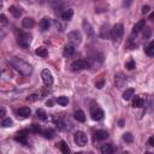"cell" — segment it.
<instances>
[{
  "label": "cell",
  "instance_id": "obj_1",
  "mask_svg": "<svg viewBox=\"0 0 154 154\" xmlns=\"http://www.w3.org/2000/svg\"><path fill=\"white\" fill-rule=\"evenodd\" d=\"M10 64L21 72L23 76H30L33 73V68L30 64H28L27 62L22 60L21 58H17V57H12L10 59Z\"/></svg>",
  "mask_w": 154,
  "mask_h": 154
},
{
  "label": "cell",
  "instance_id": "obj_2",
  "mask_svg": "<svg viewBox=\"0 0 154 154\" xmlns=\"http://www.w3.org/2000/svg\"><path fill=\"white\" fill-rule=\"evenodd\" d=\"M123 34H124V27L122 23L113 25V28L111 29V37L113 38L114 42H119L123 37Z\"/></svg>",
  "mask_w": 154,
  "mask_h": 154
},
{
  "label": "cell",
  "instance_id": "obj_3",
  "mask_svg": "<svg viewBox=\"0 0 154 154\" xmlns=\"http://www.w3.org/2000/svg\"><path fill=\"white\" fill-rule=\"evenodd\" d=\"M68 37H69V41L72 44V46H76V45H80L81 41H82V35L78 30H73V31H70L68 34Z\"/></svg>",
  "mask_w": 154,
  "mask_h": 154
},
{
  "label": "cell",
  "instance_id": "obj_4",
  "mask_svg": "<svg viewBox=\"0 0 154 154\" xmlns=\"http://www.w3.org/2000/svg\"><path fill=\"white\" fill-rule=\"evenodd\" d=\"M30 41H31V36H30L29 34L19 33V36H18V38H17V42H18L19 46H22L23 48H27V47H29Z\"/></svg>",
  "mask_w": 154,
  "mask_h": 154
},
{
  "label": "cell",
  "instance_id": "obj_5",
  "mask_svg": "<svg viewBox=\"0 0 154 154\" xmlns=\"http://www.w3.org/2000/svg\"><path fill=\"white\" fill-rule=\"evenodd\" d=\"M90 116L94 121H101L104 118V111L98 105H94L90 108Z\"/></svg>",
  "mask_w": 154,
  "mask_h": 154
},
{
  "label": "cell",
  "instance_id": "obj_6",
  "mask_svg": "<svg viewBox=\"0 0 154 154\" xmlns=\"http://www.w3.org/2000/svg\"><path fill=\"white\" fill-rule=\"evenodd\" d=\"M75 142L77 143V146H80V147L86 146L87 142H88L87 135H86L83 131H77V132L75 134Z\"/></svg>",
  "mask_w": 154,
  "mask_h": 154
},
{
  "label": "cell",
  "instance_id": "obj_7",
  "mask_svg": "<svg viewBox=\"0 0 154 154\" xmlns=\"http://www.w3.org/2000/svg\"><path fill=\"white\" fill-rule=\"evenodd\" d=\"M90 66V63L86 59H78V60H76L71 64V68L72 70H84V69H88Z\"/></svg>",
  "mask_w": 154,
  "mask_h": 154
},
{
  "label": "cell",
  "instance_id": "obj_8",
  "mask_svg": "<svg viewBox=\"0 0 154 154\" xmlns=\"http://www.w3.org/2000/svg\"><path fill=\"white\" fill-rule=\"evenodd\" d=\"M41 77H42L44 83H45L47 87H51V86L53 84V76H52V73H51V71H49L48 69L42 70V72H41Z\"/></svg>",
  "mask_w": 154,
  "mask_h": 154
},
{
  "label": "cell",
  "instance_id": "obj_9",
  "mask_svg": "<svg viewBox=\"0 0 154 154\" xmlns=\"http://www.w3.org/2000/svg\"><path fill=\"white\" fill-rule=\"evenodd\" d=\"M100 36L102 38H110V36H111V29H110V25L107 23L104 24L100 28Z\"/></svg>",
  "mask_w": 154,
  "mask_h": 154
},
{
  "label": "cell",
  "instance_id": "obj_10",
  "mask_svg": "<svg viewBox=\"0 0 154 154\" xmlns=\"http://www.w3.org/2000/svg\"><path fill=\"white\" fill-rule=\"evenodd\" d=\"M27 131L24 130V131H21V132H18L17 134V136L15 137V140L17 141V142H19V143H22V145H24V146H27L28 145V142H27Z\"/></svg>",
  "mask_w": 154,
  "mask_h": 154
},
{
  "label": "cell",
  "instance_id": "obj_11",
  "mask_svg": "<svg viewBox=\"0 0 154 154\" xmlns=\"http://www.w3.org/2000/svg\"><path fill=\"white\" fill-rule=\"evenodd\" d=\"M22 25H23V28H25V29H31V28H34V25H35V22H34V19L33 18H30V17H25L23 21H22Z\"/></svg>",
  "mask_w": 154,
  "mask_h": 154
},
{
  "label": "cell",
  "instance_id": "obj_12",
  "mask_svg": "<svg viewBox=\"0 0 154 154\" xmlns=\"http://www.w3.org/2000/svg\"><path fill=\"white\" fill-rule=\"evenodd\" d=\"M145 25H146V21H145V19H141L140 22H137L136 24L134 25V28H132V33H134V34H139L142 29H145Z\"/></svg>",
  "mask_w": 154,
  "mask_h": 154
},
{
  "label": "cell",
  "instance_id": "obj_13",
  "mask_svg": "<svg viewBox=\"0 0 154 154\" xmlns=\"http://www.w3.org/2000/svg\"><path fill=\"white\" fill-rule=\"evenodd\" d=\"M124 83H125V76L123 73H118L116 76V86L121 89V88H123Z\"/></svg>",
  "mask_w": 154,
  "mask_h": 154
},
{
  "label": "cell",
  "instance_id": "obj_14",
  "mask_svg": "<svg viewBox=\"0 0 154 154\" xmlns=\"http://www.w3.org/2000/svg\"><path fill=\"white\" fill-rule=\"evenodd\" d=\"M107 137H108V134L105 130H99V131H96V134H95V139L98 141H104Z\"/></svg>",
  "mask_w": 154,
  "mask_h": 154
},
{
  "label": "cell",
  "instance_id": "obj_15",
  "mask_svg": "<svg viewBox=\"0 0 154 154\" xmlns=\"http://www.w3.org/2000/svg\"><path fill=\"white\" fill-rule=\"evenodd\" d=\"M17 112H18V114L21 116V117H23V118H28L29 116H30V113H31V111H30L29 107H21Z\"/></svg>",
  "mask_w": 154,
  "mask_h": 154
},
{
  "label": "cell",
  "instance_id": "obj_16",
  "mask_svg": "<svg viewBox=\"0 0 154 154\" xmlns=\"http://www.w3.org/2000/svg\"><path fill=\"white\" fill-rule=\"evenodd\" d=\"M49 4H51V6H52L55 11H59V10L63 9L62 0H49Z\"/></svg>",
  "mask_w": 154,
  "mask_h": 154
},
{
  "label": "cell",
  "instance_id": "obj_17",
  "mask_svg": "<svg viewBox=\"0 0 154 154\" xmlns=\"http://www.w3.org/2000/svg\"><path fill=\"white\" fill-rule=\"evenodd\" d=\"M83 28H84V31L87 33V35L88 36H93L94 35V30H93V28H92V25L89 24V22L88 21H86V19H84V21H83Z\"/></svg>",
  "mask_w": 154,
  "mask_h": 154
},
{
  "label": "cell",
  "instance_id": "obj_18",
  "mask_svg": "<svg viewBox=\"0 0 154 154\" xmlns=\"http://www.w3.org/2000/svg\"><path fill=\"white\" fill-rule=\"evenodd\" d=\"M145 52H146V54L149 55V57H153V55H154V38L147 45V47L145 48Z\"/></svg>",
  "mask_w": 154,
  "mask_h": 154
},
{
  "label": "cell",
  "instance_id": "obj_19",
  "mask_svg": "<svg viewBox=\"0 0 154 154\" xmlns=\"http://www.w3.org/2000/svg\"><path fill=\"white\" fill-rule=\"evenodd\" d=\"M49 27H51V19L49 18H44L40 22V28H41L42 31H46Z\"/></svg>",
  "mask_w": 154,
  "mask_h": 154
},
{
  "label": "cell",
  "instance_id": "obj_20",
  "mask_svg": "<svg viewBox=\"0 0 154 154\" xmlns=\"http://www.w3.org/2000/svg\"><path fill=\"white\" fill-rule=\"evenodd\" d=\"M75 119H76L77 122H81V123H83V122L86 121L84 112H83V111H81V110L76 111V112H75Z\"/></svg>",
  "mask_w": 154,
  "mask_h": 154
},
{
  "label": "cell",
  "instance_id": "obj_21",
  "mask_svg": "<svg viewBox=\"0 0 154 154\" xmlns=\"http://www.w3.org/2000/svg\"><path fill=\"white\" fill-rule=\"evenodd\" d=\"M143 104H145V101H143V99L141 98V96H135V98H134V101H132V106L134 107L140 108V107L143 106Z\"/></svg>",
  "mask_w": 154,
  "mask_h": 154
},
{
  "label": "cell",
  "instance_id": "obj_22",
  "mask_svg": "<svg viewBox=\"0 0 154 154\" xmlns=\"http://www.w3.org/2000/svg\"><path fill=\"white\" fill-rule=\"evenodd\" d=\"M72 16H73V11L71 9L62 12V19H64V21H70V19L72 18Z\"/></svg>",
  "mask_w": 154,
  "mask_h": 154
},
{
  "label": "cell",
  "instance_id": "obj_23",
  "mask_svg": "<svg viewBox=\"0 0 154 154\" xmlns=\"http://www.w3.org/2000/svg\"><path fill=\"white\" fill-rule=\"evenodd\" d=\"M75 53V47L72 45H69V46H65L64 51H63V55L64 57H70Z\"/></svg>",
  "mask_w": 154,
  "mask_h": 154
},
{
  "label": "cell",
  "instance_id": "obj_24",
  "mask_svg": "<svg viewBox=\"0 0 154 154\" xmlns=\"http://www.w3.org/2000/svg\"><path fill=\"white\" fill-rule=\"evenodd\" d=\"M100 150H101L102 154H111V153L113 152V147H112L110 143H107V145H102L101 148H100Z\"/></svg>",
  "mask_w": 154,
  "mask_h": 154
},
{
  "label": "cell",
  "instance_id": "obj_25",
  "mask_svg": "<svg viewBox=\"0 0 154 154\" xmlns=\"http://www.w3.org/2000/svg\"><path fill=\"white\" fill-rule=\"evenodd\" d=\"M134 93H135L134 88H128V89H125V92L123 93V99H124V100H130L131 96L134 95Z\"/></svg>",
  "mask_w": 154,
  "mask_h": 154
},
{
  "label": "cell",
  "instance_id": "obj_26",
  "mask_svg": "<svg viewBox=\"0 0 154 154\" xmlns=\"http://www.w3.org/2000/svg\"><path fill=\"white\" fill-rule=\"evenodd\" d=\"M35 53H36L38 57H41V58H46V57L48 55L47 48H45V47H38V48L35 51Z\"/></svg>",
  "mask_w": 154,
  "mask_h": 154
},
{
  "label": "cell",
  "instance_id": "obj_27",
  "mask_svg": "<svg viewBox=\"0 0 154 154\" xmlns=\"http://www.w3.org/2000/svg\"><path fill=\"white\" fill-rule=\"evenodd\" d=\"M10 12H11L12 16L16 17V18H18V17H21V16H22V11H21V9H18V7H16V6H11V7H10Z\"/></svg>",
  "mask_w": 154,
  "mask_h": 154
},
{
  "label": "cell",
  "instance_id": "obj_28",
  "mask_svg": "<svg viewBox=\"0 0 154 154\" xmlns=\"http://www.w3.org/2000/svg\"><path fill=\"white\" fill-rule=\"evenodd\" d=\"M58 146H59V149L64 153V154H68V153H70V148H69V146L66 145V142L65 141H60L59 142V145H58Z\"/></svg>",
  "mask_w": 154,
  "mask_h": 154
},
{
  "label": "cell",
  "instance_id": "obj_29",
  "mask_svg": "<svg viewBox=\"0 0 154 154\" xmlns=\"http://www.w3.org/2000/svg\"><path fill=\"white\" fill-rule=\"evenodd\" d=\"M36 114H37V117L40 118L41 121H46V119H47V114H46L45 110H42V108H38V110L36 111Z\"/></svg>",
  "mask_w": 154,
  "mask_h": 154
},
{
  "label": "cell",
  "instance_id": "obj_30",
  "mask_svg": "<svg viewBox=\"0 0 154 154\" xmlns=\"http://www.w3.org/2000/svg\"><path fill=\"white\" fill-rule=\"evenodd\" d=\"M57 102L60 106H66L69 104V99L66 98V96H59V98L57 99Z\"/></svg>",
  "mask_w": 154,
  "mask_h": 154
},
{
  "label": "cell",
  "instance_id": "obj_31",
  "mask_svg": "<svg viewBox=\"0 0 154 154\" xmlns=\"http://www.w3.org/2000/svg\"><path fill=\"white\" fill-rule=\"evenodd\" d=\"M123 140H124L125 142H128V143H131L132 140H134L132 134H131V132H125V134L123 135Z\"/></svg>",
  "mask_w": 154,
  "mask_h": 154
},
{
  "label": "cell",
  "instance_id": "obj_32",
  "mask_svg": "<svg viewBox=\"0 0 154 154\" xmlns=\"http://www.w3.org/2000/svg\"><path fill=\"white\" fill-rule=\"evenodd\" d=\"M1 125H3L4 128H10V126H12V125H13V122H12V119H11V118H5V119H3Z\"/></svg>",
  "mask_w": 154,
  "mask_h": 154
},
{
  "label": "cell",
  "instance_id": "obj_33",
  "mask_svg": "<svg viewBox=\"0 0 154 154\" xmlns=\"http://www.w3.org/2000/svg\"><path fill=\"white\" fill-rule=\"evenodd\" d=\"M42 134H44V136H45L46 139H53V136H54V132H53V130H51V129L42 131Z\"/></svg>",
  "mask_w": 154,
  "mask_h": 154
},
{
  "label": "cell",
  "instance_id": "obj_34",
  "mask_svg": "<svg viewBox=\"0 0 154 154\" xmlns=\"http://www.w3.org/2000/svg\"><path fill=\"white\" fill-rule=\"evenodd\" d=\"M135 66H136V64H135L134 60H130V62H128V63L125 64V68H126L128 70H132V69H135Z\"/></svg>",
  "mask_w": 154,
  "mask_h": 154
},
{
  "label": "cell",
  "instance_id": "obj_35",
  "mask_svg": "<svg viewBox=\"0 0 154 154\" xmlns=\"http://www.w3.org/2000/svg\"><path fill=\"white\" fill-rule=\"evenodd\" d=\"M27 100H28V101H31V102H34V101L38 100V95H36V94H31L30 96H28V98H27Z\"/></svg>",
  "mask_w": 154,
  "mask_h": 154
},
{
  "label": "cell",
  "instance_id": "obj_36",
  "mask_svg": "<svg viewBox=\"0 0 154 154\" xmlns=\"http://www.w3.org/2000/svg\"><path fill=\"white\" fill-rule=\"evenodd\" d=\"M31 131H34V132H40L41 129H40V126L36 125V124H31Z\"/></svg>",
  "mask_w": 154,
  "mask_h": 154
},
{
  "label": "cell",
  "instance_id": "obj_37",
  "mask_svg": "<svg viewBox=\"0 0 154 154\" xmlns=\"http://www.w3.org/2000/svg\"><path fill=\"white\" fill-rule=\"evenodd\" d=\"M0 22H1L3 25H5V24L7 23V18H6L5 15H1V16H0Z\"/></svg>",
  "mask_w": 154,
  "mask_h": 154
},
{
  "label": "cell",
  "instance_id": "obj_38",
  "mask_svg": "<svg viewBox=\"0 0 154 154\" xmlns=\"http://www.w3.org/2000/svg\"><path fill=\"white\" fill-rule=\"evenodd\" d=\"M95 86H96V88L101 89V88L104 87V80H101V81H99V82H96V83H95Z\"/></svg>",
  "mask_w": 154,
  "mask_h": 154
},
{
  "label": "cell",
  "instance_id": "obj_39",
  "mask_svg": "<svg viewBox=\"0 0 154 154\" xmlns=\"http://www.w3.org/2000/svg\"><path fill=\"white\" fill-rule=\"evenodd\" d=\"M148 145H149L150 147H154V136L149 137V140H148Z\"/></svg>",
  "mask_w": 154,
  "mask_h": 154
},
{
  "label": "cell",
  "instance_id": "obj_40",
  "mask_svg": "<svg viewBox=\"0 0 154 154\" xmlns=\"http://www.w3.org/2000/svg\"><path fill=\"white\" fill-rule=\"evenodd\" d=\"M131 3H132V0H124V4H123V5H124L125 7H129V6L131 5Z\"/></svg>",
  "mask_w": 154,
  "mask_h": 154
},
{
  "label": "cell",
  "instance_id": "obj_41",
  "mask_svg": "<svg viewBox=\"0 0 154 154\" xmlns=\"http://www.w3.org/2000/svg\"><path fill=\"white\" fill-rule=\"evenodd\" d=\"M149 10H150V7H149L148 5H146V6H143V7H142V13H147Z\"/></svg>",
  "mask_w": 154,
  "mask_h": 154
},
{
  "label": "cell",
  "instance_id": "obj_42",
  "mask_svg": "<svg viewBox=\"0 0 154 154\" xmlns=\"http://www.w3.org/2000/svg\"><path fill=\"white\" fill-rule=\"evenodd\" d=\"M46 105H47L48 107H52V106H53V101H52V100H47V101H46Z\"/></svg>",
  "mask_w": 154,
  "mask_h": 154
},
{
  "label": "cell",
  "instance_id": "obj_43",
  "mask_svg": "<svg viewBox=\"0 0 154 154\" xmlns=\"http://www.w3.org/2000/svg\"><path fill=\"white\" fill-rule=\"evenodd\" d=\"M0 114H1L0 117H4V116H5V110L4 108H1V113H0Z\"/></svg>",
  "mask_w": 154,
  "mask_h": 154
},
{
  "label": "cell",
  "instance_id": "obj_44",
  "mask_svg": "<svg viewBox=\"0 0 154 154\" xmlns=\"http://www.w3.org/2000/svg\"><path fill=\"white\" fill-rule=\"evenodd\" d=\"M149 19H152V21L154 22V12H153V13H152V15L149 16Z\"/></svg>",
  "mask_w": 154,
  "mask_h": 154
},
{
  "label": "cell",
  "instance_id": "obj_45",
  "mask_svg": "<svg viewBox=\"0 0 154 154\" xmlns=\"http://www.w3.org/2000/svg\"><path fill=\"white\" fill-rule=\"evenodd\" d=\"M96 1H99V0H96Z\"/></svg>",
  "mask_w": 154,
  "mask_h": 154
}]
</instances>
